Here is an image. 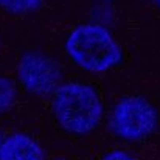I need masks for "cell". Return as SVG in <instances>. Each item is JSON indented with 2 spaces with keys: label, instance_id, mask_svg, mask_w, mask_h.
<instances>
[{
  "label": "cell",
  "instance_id": "1",
  "mask_svg": "<svg viewBox=\"0 0 160 160\" xmlns=\"http://www.w3.org/2000/svg\"><path fill=\"white\" fill-rule=\"evenodd\" d=\"M53 106L59 123L72 134H89L98 126L103 115L97 92L79 82L59 86Z\"/></svg>",
  "mask_w": 160,
  "mask_h": 160
},
{
  "label": "cell",
  "instance_id": "2",
  "mask_svg": "<svg viewBox=\"0 0 160 160\" xmlns=\"http://www.w3.org/2000/svg\"><path fill=\"white\" fill-rule=\"evenodd\" d=\"M65 50L73 62L89 72L107 70L121 59L118 44L100 25H81L75 28L67 38Z\"/></svg>",
  "mask_w": 160,
  "mask_h": 160
},
{
  "label": "cell",
  "instance_id": "3",
  "mask_svg": "<svg viewBox=\"0 0 160 160\" xmlns=\"http://www.w3.org/2000/svg\"><path fill=\"white\" fill-rule=\"evenodd\" d=\"M157 115L151 103L142 97L121 100L112 113L113 132L124 140H142L156 128Z\"/></svg>",
  "mask_w": 160,
  "mask_h": 160
},
{
  "label": "cell",
  "instance_id": "4",
  "mask_svg": "<svg viewBox=\"0 0 160 160\" xmlns=\"http://www.w3.org/2000/svg\"><path fill=\"white\" fill-rule=\"evenodd\" d=\"M19 79L28 92L45 95L59 87L61 68L44 54L28 53L19 64Z\"/></svg>",
  "mask_w": 160,
  "mask_h": 160
},
{
  "label": "cell",
  "instance_id": "5",
  "mask_svg": "<svg viewBox=\"0 0 160 160\" xmlns=\"http://www.w3.org/2000/svg\"><path fill=\"white\" fill-rule=\"evenodd\" d=\"M0 160H42V152L31 137L12 134L2 142Z\"/></svg>",
  "mask_w": 160,
  "mask_h": 160
},
{
  "label": "cell",
  "instance_id": "6",
  "mask_svg": "<svg viewBox=\"0 0 160 160\" xmlns=\"http://www.w3.org/2000/svg\"><path fill=\"white\" fill-rule=\"evenodd\" d=\"M16 100V86L9 78L0 76V112L8 110Z\"/></svg>",
  "mask_w": 160,
  "mask_h": 160
},
{
  "label": "cell",
  "instance_id": "7",
  "mask_svg": "<svg viewBox=\"0 0 160 160\" xmlns=\"http://www.w3.org/2000/svg\"><path fill=\"white\" fill-rule=\"evenodd\" d=\"M41 0H0V5L9 12H27L34 9Z\"/></svg>",
  "mask_w": 160,
  "mask_h": 160
},
{
  "label": "cell",
  "instance_id": "8",
  "mask_svg": "<svg viewBox=\"0 0 160 160\" xmlns=\"http://www.w3.org/2000/svg\"><path fill=\"white\" fill-rule=\"evenodd\" d=\"M101 160H135L132 156L126 154V152H121V151H113L110 154L104 156Z\"/></svg>",
  "mask_w": 160,
  "mask_h": 160
},
{
  "label": "cell",
  "instance_id": "9",
  "mask_svg": "<svg viewBox=\"0 0 160 160\" xmlns=\"http://www.w3.org/2000/svg\"><path fill=\"white\" fill-rule=\"evenodd\" d=\"M2 142H3V140H2V135H0V151H2Z\"/></svg>",
  "mask_w": 160,
  "mask_h": 160
},
{
  "label": "cell",
  "instance_id": "10",
  "mask_svg": "<svg viewBox=\"0 0 160 160\" xmlns=\"http://www.w3.org/2000/svg\"><path fill=\"white\" fill-rule=\"evenodd\" d=\"M58 160H65V159H58Z\"/></svg>",
  "mask_w": 160,
  "mask_h": 160
},
{
  "label": "cell",
  "instance_id": "11",
  "mask_svg": "<svg viewBox=\"0 0 160 160\" xmlns=\"http://www.w3.org/2000/svg\"><path fill=\"white\" fill-rule=\"evenodd\" d=\"M157 2H159V5H160V0H157Z\"/></svg>",
  "mask_w": 160,
  "mask_h": 160
}]
</instances>
